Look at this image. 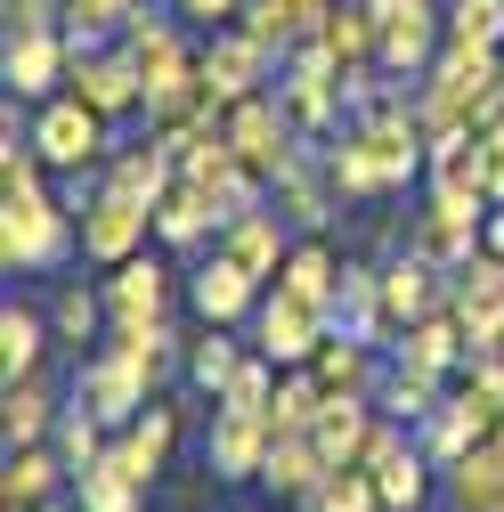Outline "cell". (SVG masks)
<instances>
[{"mask_svg": "<svg viewBox=\"0 0 504 512\" xmlns=\"http://www.w3.org/2000/svg\"><path fill=\"white\" fill-rule=\"evenodd\" d=\"M74 244H82V220L57 204V196H41V179L0 187V269H9V277H49V269H66Z\"/></svg>", "mask_w": 504, "mask_h": 512, "instance_id": "6da1fadb", "label": "cell"}, {"mask_svg": "<svg viewBox=\"0 0 504 512\" xmlns=\"http://www.w3.org/2000/svg\"><path fill=\"white\" fill-rule=\"evenodd\" d=\"M277 106L293 114L301 139H326V131H342V122H350V74L334 66L318 41H301L285 66H277Z\"/></svg>", "mask_w": 504, "mask_h": 512, "instance_id": "7a4b0ae2", "label": "cell"}, {"mask_svg": "<svg viewBox=\"0 0 504 512\" xmlns=\"http://www.w3.org/2000/svg\"><path fill=\"white\" fill-rule=\"evenodd\" d=\"M228 155L261 179V187H277V179L309 155V139L293 131V114L277 106V90H261V98H236V106H228Z\"/></svg>", "mask_w": 504, "mask_h": 512, "instance_id": "3957f363", "label": "cell"}, {"mask_svg": "<svg viewBox=\"0 0 504 512\" xmlns=\"http://www.w3.org/2000/svg\"><path fill=\"white\" fill-rule=\"evenodd\" d=\"M33 147H41V163H49V171H90V163H106V155H114L106 114H98V106H82L74 90H66V98H49V106L33 114Z\"/></svg>", "mask_w": 504, "mask_h": 512, "instance_id": "277c9868", "label": "cell"}, {"mask_svg": "<svg viewBox=\"0 0 504 512\" xmlns=\"http://www.w3.org/2000/svg\"><path fill=\"white\" fill-rule=\"evenodd\" d=\"M326 334H334V317H326L318 301L285 293V285H277V293H261V309H252V350L277 358V366H309Z\"/></svg>", "mask_w": 504, "mask_h": 512, "instance_id": "5b68a950", "label": "cell"}, {"mask_svg": "<svg viewBox=\"0 0 504 512\" xmlns=\"http://www.w3.org/2000/svg\"><path fill=\"white\" fill-rule=\"evenodd\" d=\"M147 399H155V382L131 366V358H122L114 342L106 350H90L82 358V382H74V407H90L106 431H131L139 415H147Z\"/></svg>", "mask_w": 504, "mask_h": 512, "instance_id": "8992f818", "label": "cell"}, {"mask_svg": "<svg viewBox=\"0 0 504 512\" xmlns=\"http://www.w3.org/2000/svg\"><path fill=\"white\" fill-rule=\"evenodd\" d=\"M147 228H155V212L139 204V196H122V187H90V204H82V261H106V269H122L131 252H147Z\"/></svg>", "mask_w": 504, "mask_h": 512, "instance_id": "52a82bcc", "label": "cell"}, {"mask_svg": "<svg viewBox=\"0 0 504 512\" xmlns=\"http://www.w3.org/2000/svg\"><path fill=\"white\" fill-rule=\"evenodd\" d=\"M66 82H74V98H82V106H98L106 122H122V114H147V82H139V57L122 49V41H106V49H74Z\"/></svg>", "mask_w": 504, "mask_h": 512, "instance_id": "ba28073f", "label": "cell"}, {"mask_svg": "<svg viewBox=\"0 0 504 512\" xmlns=\"http://www.w3.org/2000/svg\"><path fill=\"white\" fill-rule=\"evenodd\" d=\"M277 66H285V57H277L269 41H252L244 25H220V33L204 41V82H212V98H220V106L261 98V90L277 82Z\"/></svg>", "mask_w": 504, "mask_h": 512, "instance_id": "9c48e42d", "label": "cell"}, {"mask_svg": "<svg viewBox=\"0 0 504 512\" xmlns=\"http://www.w3.org/2000/svg\"><path fill=\"white\" fill-rule=\"evenodd\" d=\"M66 66H74L66 25H25V33H9V49H0V82H9V98H49L57 82H66Z\"/></svg>", "mask_w": 504, "mask_h": 512, "instance_id": "30bf717a", "label": "cell"}, {"mask_svg": "<svg viewBox=\"0 0 504 512\" xmlns=\"http://www.w3.org/2000/svg\"><path fill=\"white\" fill-rule=\"evenodd\" d=\"M269 415H252V407H212V439H204V464L212 480H261L269 464Z\"/></svg>", "mask_w": 504, "mask_h": 512, "instance_id": "8fae6325", "label": "cell"}, {"mask_svg": "<svg viewBox=\"0 0 504 512\" xmlns=\"http://www.w3.org/2000/svg\"><path fill=\"white\" fill-rule=\"evenodd\" d=\"M448 309H456V326H464L472 350H496V342H504V261H496V252H480V261L456 269Z\"/></svg>", "mask_w": 504, "mask_h": 512, "instance_id": "7c38bea8", "label": "cell"}, {"mask_svg": "<svg viewBox=\"0 0 504 512\" xmlns=\"http://www.w3.org/2000/svg\"><path fill=\"white\" fill-rule=\"evenodd\" d=\"M415 252L456 277L464 261H480V252H488V204H431V212L415 220Z\"/></svg>", "mask_w": 504, "mask_h": 512, "instance_id": "4fadbf2b", "label": "cell"}, {"mask_svg": "<svg viewBox=\"0 0 504 512\" xmlns=\"http://www.w3.org/2000/svg\"><path fill=\"white\" fill-rule=\"evenodd\" d=\"M285 228H293V220H285L277 204H252L244 220H228V228H220V252H228V261H244L261 285H277V269L293 261V236H285Z\"/></svg>", "mask_w": 504, "mask_h": 512, "instance_id": "5bb4252c", "label": "cell"}, {"mask_svg": "<svg viewBox=\"0 0 504 512\" xmlns=\"http://www.w3.org/2000/svg\"><path fill=\"white\" fill-rule=\"evenodd\" d=\"M171 439H179V415H171V407H155V399H147V415H139V423H131V431H122V439H114V447H106V464H114V472H122V480H131V488H139V496H147V488H155V480H163V464H171Z\"/></svg>", "mask_w": 504, "mask_h": 512, "instance_id": "9a60e30c", "label": "cell"}, {"mask_svg": "<svg viewBox=\"0 0 504 512\" xmlns=\"http://www.w3.org/2000/svg\"><path fill=\"white\" fill-rule=\"evenodd\" d=\"M439 49H448V17L439 9H407V17L383 25V57H374V66H383L391 82H423L439 66Z\"/></svg>", "mask_w": 504, "mask_h": 512, "instance_id": "2e32d148", "label": "cell"}, {"mask_svg": "<svg viewBox=\"0 0 504 512\" xmlns=\"http://www.w3.org/2000/svg\"><path fill=\"white\" fill-rule=\"evenodd\" d=\"M187 301H196L204 326H236V317L261 309V277H252L244 261H228V252H212V261L187 277Z\"/></svg>", "mask_w": 504, "mask_h": 512, "instance_id": "e0dca14e", "label": "cell"}, {"mask_svg": "<svg viewBox=\"0 0 504 512\" xmlns=\"http://www.w3.org/2000/svg\"><path fill=\"white\" fill-rule=\"evenodd\" d=\"M269 204H277V212H285L301 236H318V228L342 212V187H334V171H326V147H318V155H301V163H293V171L269 187Z\"/></svg>", "mask_w": 504, "mask_h": 512, "instance_id": "ac0fdd59", "label": "cell"}, {"mask_svg": "<svg viewBox=\"0 0 504 512\" xmlns=\"http://www.w3.org/2000/svg\"><path fill=\"white\" fill-rule=\"evenodd\" d=\"M163 301H171V269L155 261V252H131V261L106 277V334L139 326V317H163Z\"/></svg>", "mask_w": 504, "mask_h": 512, "instance_id": "d6986e66", "label": "cell"}, {"mask_svg": "<svg viewBox=\"0 0 504 512\" xmlns=\"http://www.w3.org/2000/svg\"><path fill=\"white\" fill-rule=\"evenodd\" d=\"M318 49L342 74H374V57H383V17H374L366 0H334L326 25H318Z\"/></svg>", "mask_w": 504, "mask_h": 512, "instance_id": "ffe728a7", "label": "cell"}, {"mask_svg": "<svg viewBox=\"0 0 504 512\" xmlns=\"http://www.w3.org/2000/svg\"><path fill=\"white\" fill-rule=\"evenodd\" d=\"M171 179H179V155H171V139H139V147H114L106 155V187H122V196H139L147 212L171 196Z\"/></svg>", "mask_w": 504, "mask_h": 512, "instance_id": "44dd1931", "label": "cell"}, {"mask_svg": "<svg viewBox=\"0 0 504 512\" xmlns=\"http://www.w3.org/2000/svg\"><path fill=\"white\" fill-rule=\"evenodd\" d=\"M309 439H318V456L342 472V464L366 456V439H374V407H366L358 391H326V407H318V423H309Z\"/></svg>", "mask_w": 504, "mask_h": 512, "instance_id": "7402d4cb", "label": "cell"}, {"mask_svg": "<svg viewBox=\"0 0 504 512\" xmlns=\"http://www.w3.org/2000/svg\"><path fill=\"white\" fill-rule=\"evenodd\" d=\"M431 204H488V187H480V131H448V139H431Z\"/></svg>", "mask_w": 504, "mask_h": 512, "instance_id": "603a6c76", "label": "cell"}, {"mask_svg": "<svg viewBox=\"0 0 504 512\" xmlns=\"http://www.w3.org/2000/svg\"><path fill=\"white\" fill-rule=\"evenodd\" d=\"M448 512H504V439H480L448 464Z\"/></svg>", "mask_w": 504, "mask_h": 512, "instance_id": "cb8c5ba5", "label": "cell"}, {"mask_svg": "<svg viewBox=\"0 0 504 512\" xmlns=\"http://www.w3.org/2000/svg\"><path fill=\"white\" fill-rule=\"evenodd\" d=\"M155 236L163 244H204V236H220V204H212V187L204 179H171V196L155 204Z\"/></svg>", "mask_w": 504, "mask_h": 512, "instance_id": "d4e9b609", "label": "cell"}, {"mask_svg": "<svg viewBox=\"0 0 504 512\" xmlns=\"http://www.w3.org/2000/svg\"><path fill=\"white\" fill-rule=\"evenodd\" d=\"M334 334H358V342H391L383 269H342V293H334Z\"/></svg>", "mask_w": 504, "mask_h": 512, "instance_id": "484cf974", "label": "cell"}, {"mask_svg": "<svg viewBox=\"0 0 504 512\" xmlns=\"http://www.w3.org/2000/svg\"><path fill=\"white\" fill-rule=\"evenodd\" d=\"M334 464L318 456V439H309V431H277L269 439V464H261V480L277 488V496H293V504H309V488H318Z\"/></svg>", "mask_w": 504, "mask_h": 512, "instance_id": "4316f807", "label": "cell"}, {"mask_svg": "<svg viewBox=\"0 0 504 512\" xmlns=\"http://www.w3.org/2000/svg\"><path fill=\"white\" fill-rule=\"evenodd\" d=\"M57 407L49 399V382L41 374H25V382H0V431H9V447H33V439H49L57 431Z\"/></svg>", "mask_w": 504, "mask_h": 512, "instance_id": "83f0119b", "label": "cell"}, {"mask_svg": "<svg viewBox=\"0 0 504 512\" xmlns=\"http://www.w3.org/2000/svg\"><path fill=\"white\" fill-rule=\"evenodd\" d=\"M57 342V326L41 309H0V382H25V374H41V350Z\"/></svg>", "mask_w": 504, "mask_h": 512, "instance_id": "f1b7e54d", "label": "cell"}, {"mask_svg": "<svg viewBox=\"0 0 504 512\" xmlns=\"http://www.w3.org/2000/svg\"><path fill=\"white\" fill-rule=\"evenodd\" d=\"M399 358H407V366H431V374H456V366L472 358L456 309H439V317H423V326H407V334H399Z\"/></svg>", "mask_w": 504, "mask_h": 512, "instance_id": "f546056e", "label": "cell"}, {"mask_svg": "<svg viewBox=\"0 0 504 512\" xmlns=\"http://www.w3.org/2000/svg\"><path fill=\"white\" fill-rule=\"evenodd\" d=\"M277 285H285V293H301V301H318V309L334 317V293H342V261H334V252H326L318 236H301V244H293V261L277 269Z\"/></svg>", "mask_w": 504, "mask_h": 512, "instance_id": "4dcf8cb0", "label": "cell"}, {"mask_svg": "<svg viewBox=\"0 0 504 512\" xmlns=\"http://www.w3.org/2000/svg\"><path fill=\"white\" fill-rule=\"evenodd\" d=\"M309 374L326 382V391H374V342H358V334H326L318 342V358H309Z\"/></svg>", "mask_w": 504, "mask_h": 512, "instance_id": "1f68e13d", "label": "cell"}, {"mask_svg": "<svg viewBox=\"0 0 504 512\" xmlns=\"http://www.w3.org/2000/svg\"><path fill=\"white\" fill-rule=\"evenodd\" d=\"M139 9H147V0H66V17H57V25H66L74 49H106V41L131 33Z\"/></svg>", "mask_w": 504, "mask_h": 512, "instance_id": "d6a6232c", "label": "cell"}, {"mask_svg": "<svg viewBox=\"0 0 504 512\" xmlns=\"http://www.w3.org/2000/svg\"><path fill=\"white\" fill-rule=\"evenodd\" d=\"M439 382H448V374H431V366H407V358H399V366L383 374V415H391V423H423L439 399H448Z\"/></svg>", "mask_w": 504, "mask_h": 512, "instance_id": "836d02e7", "label": "cell"}, {"mask_svg": "<svg viewBox=\"0 0 504 512\" xmlns=\"http://www.w3.org/2000/svg\"><path fill=\"white\" fill-rule=\"evenodd\" d=\"M236 366H244V350H236V334H228V326H204L196 342H187V382H196L204 399H220V391H228V374H236Z\"/></svg>", "mask_w": 504, "mask_h": 512, "instance_id": "e575fe53", "label": "cell"}, {"mask_svg": "<svg viewBox=\"0 0 504 512\" xmlns=\"http://www.w3.org/2000/svg\"><path fill=\"white\" fill-rule=\"evenodd\" d=\"M49 326H57V342H98V326H106V285H57V301H49Z\"/></svg>", "mask_w": 504, "mask_h": 512, "instance_id": "d590c367", "label": "cell"}, {"mask_svg": "<svg viewBox=\"0 0 504 512\" xmlns=\"http://www.w3.org/2000/svg\"><path fill=\"white\" fill-rule=\"evenodd\" d=\"M326 407V382L309 374V366H285L277 374V399H269V431H309Z\"/></svg>", "mask_w": 504, "mask_h": 512, "instance_id": "8d00e7d4", "label": "cell"}, {"mask_svg": "<svg viewBox=\"0 0 504 512\" xmlns=\"http://www.w3.org/2000/svg\"><path fill=\"white\" fill-rule=\"evenodd\" d=\"M57 488V456L33 439V447H9V472H0V504H49Z\"/></svg>", "mask_w": 504, "mask_h": 512, "instance_id": "74e56055", "label": "cell"}, {"mask_svg": "<svg viewBox=\"0 0 504 512\" xmlns=\"http://www.w3.org/2000/svg\"><path fill=\"white\" fill-rule=\"evenodd\" d=\"M171 342H179V334H171V317H139V326H114V350L131 358L147 382H163V374H171Z\"/></svg>", "mask_w": 504, "mask_h": 512, "instance_id": "f35d334b", "label": "cell"}, {"mask_svg": "<svg viewBox=\"0 0 504 512\" xmlns=\"http://www.w3.org/2000/svg\"><path fill=\"white\" fill-rule=\"evenodd\" d=\"M374 504H383L374 472H366V464H342V472H326L318 488H309V504H301V512H374Z\"/></svg>", "mask_w": 504, "mask_h": 512, "instance_id": "ab89813d", "label": "cell"}, {"mask_svg": "<svg viewBox=\"0 0 504 512\" xmlns=\"http://www.w3.org/2000/svg\"><path fill=\"white\" fill-rule=\"evenodd\" d=\"M57 456H66L74 480L98 472V464H106V423H98L90 407H66V415H57Z\"/></svg>", "mask_w": 504, "mask_h": 512, "instance_id": "60d3db41", "label": "cell"}, {"mask_svg": "<svg viewBox=\"0 0 504 512\" xmlns=\"http://www.w3.org/2000/svg\"><path fill=\"white\" fill-rule=\"evenodd\" d=\"M277 374H285L277 358H261V350H252V358L228 374V391H220L212 407H252V415H269V399H277Z\"/></svg>", "mask_w": 504, "mask_h": 512, "instance_id": "b9f144b4", "label": "cell"}, {"mask_svg": "<svg viewBox=\"0 0 504 512\" xmlns=\"http://www.w3.org/2000/svg\"><path fill=\"white\" fill-rule=\"evenodd\" d=\"M448 41H480V49H504V0H448Z\"/></svg>", "mask_w": 504, "mask_h": 512, "instance_id": "7bdbcfd3", "label": "cell"}, {"mask_svg": "<svg viewBox=\"0 0 504 512\" xmlns=\"http://www.w3.org/2000/svg\"><path fill=\"white\" fill-rule=\"evenodd\" d=\"M171 9H179V25L220 33V25H236V17H244V0H171Z\"/></svg>", "mask_w": 504, "mask_h": 512, "instance_id": "ee69618b", "label": "cell"}, {"mask_svg": "<svg viewBox=\"0 0 504 512\" xmlns=\"http://www.w3.org/2000/svg\"><path fill=\"white\" fill-rule=\"evenodd\" d=\"M480 187H488V204H504V131L480 139Z\"/></svg>", "mask_w": 504, "mask_h": 512, "instance_id": "f6af8a7d", "label": "cell"}, {"mask_svg": "<svg viewBox=\"0 0 504 512\" xmlns=\"http://www.w3.org/2000/svg\"><path fill=\"white\" fill-rule=\"evenodd\" d=\"M366 9H374V17L391 25V17H407V9H448V0H366Z\"/></svg>", "mask_w": 504, "mask_h": 512, "instance_id": "bcb514c9", "label": "cell"}, {"mask_svg": "<svg viewBox=\"0 0 504 512\" xmlns=\"http://www.w3.org/2000/svg\"><path fill=\"white\" fill-rule=\"evenodd\" d=\"M488 252L504 261V204H488Z\"/></svg>", "mask_w": 504, "mask_h": 512, "instance_id": "7dc6e473", "label": "cell"}, {"mask_svg": "<svg viewBox=\"0 0 504 512\" xmlns=\"http://www.w3.org/2000/svg\"><path fill=\"white\" fill-rule=\"evenodd\" d=\"M33 512H66V504H57V496H49V504H33Z\"/></svg>", "mask_w": 504, "mask_h": 512, "instance_id": "c3c4849f", "label": "cell"}, {"mask_svg": "<svg viewBox=\"0 0 504 512\" xmlns=\"http://www.w3.org/2000/svg\"><path fill=\"white\" fill-rule=\"evenodd\" d=\"M114 512H147V504H114Z\"/></svg>", "mask_w": 504, "mask_h": 512, "instance_id": "681fc988", "label": "cell"}, {"mask_svg": "<svg viewBox=\"0 0 504 512\" xmlns=\"http://www.w3.org/2000/svg\"><path fill=\"white\" fill-rule=\"evenodd\" d=\"M374 512H383V504H374Z\"/></svg>", "mask_w": 504, "mask_h": 512, "instance_id": "f907efd6", "label": "cell"}, {"mask_svg": "<svg viewBox=\"0 0 504 512\" xmlns=\"http://www.w3.org/2000/svg\"><path fill=\"white\" fill-rule=\"evenodd\" d=\"M496 350H504V342H496Z\"/></svg>", "mask_w": 504, "mask_h": 512, "instance_id": "816d5d0a", "label": "cell"}]
</instances>
